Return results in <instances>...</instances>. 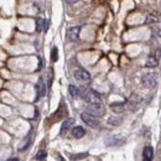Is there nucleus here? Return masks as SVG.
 <instances>
[{
	"label": "nucleus",
	"instance_id": "1",
	"mask_svg": "<svg viewBox=\"0 0 161 161\" xmlns=\"http://www.w3.org/2000/svg\"><path fill=\"white\" fill-rule=\"evenodd\" d=\"M79 94H82V97H83L89 104H93V103H102L101 96H99L96 91H93V89L81 88V89H79Z\"/></svg>",
	"mask_w": 161,
	"mask_h": 161
},
{
	"label": "nucleus",
	"instance_id": "2",
	"mask_svg": "<svg viewBox=\"0 0 161 161\" xmlns=\"http://www.w3.org/2000/svg\"><path fill=\"white\" fill-rule=\"evenodd\" d=\"M141 82H143V84H144L146 88H154V87L156 86V83H158V76H156V73H154V72L146 73V74L143 76Z\"/></svg>",
	"mask_w": 161,
	"mask_h": 161
},
{
	"label": "nucleus",
	"instance_id": "3",
	"mask_svg": "<svg viewBox=\"0 0 161 161\" xmlns=\"http://www.w3.org/2000/svg\"><path fill=\"white\" fill-rule=\"evenodd\" d=\"M87 113L94 115V116H103L106 114V108L102 106V103H93L88 104L87 107Z\"/></svg>",
	"mask_w": 161,
	"mask_h": 161
},
{
	"label": "nucleus",
	"instance_id": "4",
	"mask_svg": "<svg viewBox=\"0 0 161 161\" xmlns=\"http://www.w3.org/2000/svg\"><path fill=\"white\" fill-rule=\"evenodd\" d=\"M81 118H82V120H83L87 125H89L91 128H98V126H99V120L97 119V116H94V115H92V114H89V113H87V111L82 113V114H81Z\"/></svg>",
	"mask_w": 161,
	"mask_h": 161
},
{
	"label": "nucleus",
	"instance_id": "5",
	"mask_svg": "<svg viewBox=\"0 0 161 161\" xmlns=\"http://www.w3.org/2000/svg\"><path fill=\"white\" fill-rule=\"evenodd\" d=\"M74 78L77 79V81H81V82H88L89 79H91V74H89V72H87L86 69H83V68H78V69H76L74 71Z\"/></svg>",
	"mask_w": 161,
	"mask_h": 161
},
{
	"label": "nucleus",
	"instance_id": "6",
	"mask_svg": "<svg viewBox=\"0 0 161 161\" xmlns=\"http://www.w3.org/2000/svg\"><path fill=\"white\" fill-rule=\"evenodd\" d=\"M79 31H81V26H73L69 27L67 31V37L69 41H77L79 37Z\"/></svg>",
	"mask_w": 161,
	"mask_h": 161
},
{
	"label": "nucleus",
	"instance_id": "7",
	"mask_svg": "<svg viewBox=\"0 0 161 161\" xmlns=\"http://www.w3.org/2000/svg\"><path fill=\"white\" fill-rule=\"evenodd\" d=\"M124 143H125V139L124 138H118V136H111V138L106 140V144L108 146H119Z\"/></svg>",
	"mask_w": 161,
	"mask_h": 161
},
{
	"label": "nucleus",
	"instance_id": "8",
	"mask_svg": "<svg viewBox=\"0 0 161 161\" xmlns=\"http://www.w3.org/2000/svg\"><path fill=\"white\" fill-rule=\"evenodd\" d=\"M36 91H37V99L46 94V86H45V82H44L42 78L39 79L37 86H36Z\"/></svg>",
	"mask_w": 161,
	"mask_h": 161
},
{
	"label": "nucleus",
	"instance_id": "9",
	"mask_svg": "<svg viewBox=\"0 0 161 161\" xmlns=\"http://www.w3.org/2000/svg\"><path fill=\"white\" fill-rule=\"evenodd\" d=\"M154 158V150L151 146H146L143 151V161H151Z\"/></svg>",
	"mask_w": 161,
	"mask_h": 161
},
{
	"label": "nucleus",
	"instance_id": "10",
	"mask_svg": "<svg viewBox=\"0 0 161 161\" xmlns=\"http://www.w3.org/2000/svg\"><path fill=\"white\" fill-rule=\"evenodd\" d=\"M72 135H73V138H76V139H81V138H83V136L86 135V130H84L82 126H74V128L72 129Z\"/></svg>",
	"mask_w": 161,
	"mask_h": 161
},
{
	"label": "nucleus",
	"instance_id": "11",
	"mask_svg": "<svg viewBox=\"0 0 161 161\" xmlns=\"http://www.w3.org/2000/svg\"><path fill=\"white\" fill-rule=\"evenodd\" d=\"M74 124V119H72V118H69V119H66L64 121H63V124H62V126H61V134L63 135L72 125Z\"/></svg>",
	"mask_w": 161,
	"mask_h": 161
},
{
	"label": "nucleus",
	"instance_id": "12",
	"mask_svg": "<svg viewBox=\"0 0 161 161\" xmlns=\"http://www.w3.org/2000/svg\"><path fill=\"white\" fill-rule=\"evenodd\" d=\"M158 63H159V61H158V58H156L155 56H149L148 59H146L145 66H146V67H150V68H154V67L158 66Z\"/></svg>",
	"mask_w": 161,
	"mask_h": 161
},
{
	"label": "nucleus",
	"instance_id": "13",
	"mask_svg": "<svg viewBox=\"0 0 161 161\" xmlns=\"http://www.w3.org/2000/svg\"><path fill=\"white\" fill-rule=\"evenodd\" d=\"M110 108H111V110H113L114 113H118V114H119V113H123L124 109H125L123 103H113V104L110 106Z\"/></svg>",
	"mask_w": 161,
	"mask_h": 161
},
{
	"label": "nucleus",
	"instance_id": "14",
	"mask_svg": "<svg viewBox=\"0 0 161 161\" xmlns=\"http://www.w3.org/2000/svg\"><path fill=\"white\" fill-rule=\"evenodd\" d=\"M68 92H69V94H71L73 98H76V97H78V96H79V88H77L74 84H69V87H68Z\"/></svg>",
	"mask_w": 161,
	"mask_h": 161
},
{
	"label": "nucleus",
	"instance_id": "15",
	"mask_svg": "<svg viewBox=\"0 0 161 161\" xmlns=\"http://www.w3.org/2000/svg\"><path fill=\"white\" fill-rule=\"evenodd\" d=\"M140 102H141V97L138 96V94H131L130 98H129V103L133 104V106H138Z\"/></svg>",
	"mask_w": 161,
	"mask_h": 161
},
{
	"label": "nucleus",
	"instance_id": "16",
	"mask_svg": "<svg viewBox=\"0 0 161 161\" xmlns=\"http://www.w3.org/2000/svg\"><path fill=\"white\" fill-rule=\"evenodd\" d=\"M121 121H123V119L119 116H110L108 119V123L110 125H119V124H121Z\"/></svg>",
	"mask_w": 161,
	"mask_h": 161
},
{
	"label": "nucleus",
	"instance_id": "17",
	"mask_svg": "<svg viewBox=\"0 0 161 161\" xmlns=\"http://www.w3.org/2000/svg\"><path fill=\"white\" fill-rule=\"evenodd\" d=\"M44 27H45V20H42V19L39 17V19L36 20V31H37V32H41Z\"/></svg>",
	"mask_w": 161,
	"mask_h": 161
},
{
	"label": "nucleus",
	"instance_id": "18",
	"mask_svg": "<svg viewBox=\"0 0 161 161\" xmlns=\"http://www.w3.org/2000/svg\"><path fill=\"white\" fill-rule=\"evenodd\" d=\"M57 59H58V50H57V47H54L51 51V61L56 62Z\"/></svg>",
	"mask_w": 161,
	"mask_h": 161
},
{
	"label": "nucleus",
	"instance_id": "19",
	"mask_svg": "<svg viewBox=\"0 0 161 161\" xmlns=\"http://www.w3.org/2000/svg\"><path fill=\"white\" fill-rule=\"evenodd\" d=\"M148 25H150V24H155V22H158V19L154 16V15H148V17H146V21H145Z\"/></svg>",
	"mask_w": 161,
	"mask_h": 161
},
{
	"label": "nucleus",
	"instance_id": "20",
	"mask_svg": "<svg viewBox=\"0 0 161 161\" xmlns=\"http://www.w3.org/2000/svg\"><path fill=\"white\" fill-rule=\"evenodd\" d=\"M46 158V151L45 150H40L37 154H36V159L37 160H44Z\"/></svg>",
	"mask_w": 161,
	"mask_h": 161
},
{
	"label": "nucleus",
	"instance_id": "21",
	"mask_svg": "<svg viewBox=\"0 0 161 161\" xmlns=\"http://www.w3.org/2000/svg\"><path fill=\"white\" fill-rule=\"evenodd\" d=\"M88 154H79V155H74V156H72V160H77V159H83V158H86Z\"/></svg>",
	"mask_w": 161,
	"mask_h": 161
},
{
	"label": "nucleus",
	"instance_id": "22",
	"mask_svg": "<svg viewBox=\"0 0 161 161\" xmlns=\"http://www.w3.org/2000/svg\"><path fill=\"white\" fill-rule=\"evenodd\" d=\"M51 83H52V69L49 71V87L51 86Z\"/></svg>",
	"mask_w": 161,
	"mask_h": 161
},
{
	"label": "nucleus",
	"instance_id": "23",
	"mask_svg": "<svg viewBox=\"0 0 161 161\" xmlns=\"http://www.w3.org/2000/svg\"><path fill=\"white\" fill-rule=\"evenodd\" d=\"M155 57L158 58V61L160 59V57H161V50H160V49H158V50H156V54H155Z\"/></svg>",
	"mask_w": 161,
	"mask_h": 161
},
{
	"label": "nucleus",
	"instance_id": "24",
	"mask_svg": "<svg viewBox=\"0 0 161 161\" xmlns=\"http://www.w3.org/2000/svg\"><path fill=\"white\" fill-rule=\"evenodd\" d=\"M78 0H66V2L67 4H74V2H77Z\"/></svg>",
	"mask_w": 161,
	"mask_h": 161
},
{
	"label": "nucleus",
	"instance_id": "25",
	"mask_svg": "<svg viewBox=\"0 0 161 161\" xmlns=\"http://www.w3.org/2000/svg\"><path fill=\"white\" fill-rule=\"evenodd\" d=\"M10 161H19V159H16V158H14V159H11Z\"/></svg>",
	"mask_w": 161,
	"mask_h": 161
}]
</instances>
